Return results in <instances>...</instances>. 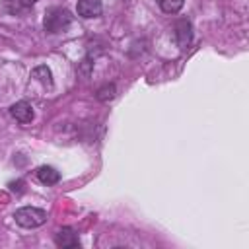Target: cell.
I'll return each mask as SVG.
<instances>
[{
  "mask_svg": "<svg viewBox=\"0 0 249 249\" xmlns=\"http://www.w3.org/2000/svg\"><path fill=\"white\" fill-rule=\"evenodd\" d=\"M70 23H72V14L66 8H58V6L49 8L47 14H45V19H43V25H45L47 33H60Z\"/></svg>",
  "mask_w": 249,
  "mask_h": 249,
  "instance_id": "cell-1",
  "label": "cell"
},
{
  "mask_svg": "<svg viewBox=\"0 0 249 249\" xmlns=\"http://www.w3.org/2000/svg\"><path fill=\"white\" fill-rule=\"evenodd\" d=\"M14 220L21 228H39L47 222V212L41 208H35V206H23V208L16 210Z\"/></svg>",
  "mask_w": 249,
  "mask_h": 249,
  "instance_id": "cell-2",
  "label": "cell"
},
{
  "mask_svg": "<svg viewBox=\"0 0 249 249\" xmlns=\"http://www.w3.org/2000/svg\"><path fill=\"white\" fill-rule=\"evenodd\" d=\"M10 113H12V117L18 121V123H31L33 121V107H31V103L29 101H18V103H14L12 107H10Z\"/></svg>",
  "mask_w": 249,
  "mask_h": 249,
  "instance_id": "cell-3",
  "label": "cell"
},
{
  "mask_svg": "<svg viewBox=\"0 0 249 249\" xmlns=\"http://www.w3.org/2000/svg\"><path fill=\"white\" fill-rule=\"evenodd\" d=\"M78 16L89 19V18H97L101 16V10H103V4L101 0H78Z\"/></svg>",
  "mask_w": 249,
  "mask_h": 249,
  "instance_id": "cell-4",
  "label": "cell"
},
{
  "mask_svg": "<svg viewBox=\"0 0 249 249\" xmlns=\"http://www.w3.org/2000/svg\"><path fill=\"white\" fill-rule=\"evenodd\" d=\"M175 37H177V43L179 47H187L193 39V27L187 19H179L177 25H175Z\"/></svg>",
  "mask_w": 249,
  "mask_h": 249,
  "instance_id": "cell-5",
  "label": "cell"
},
{
  "mask_svg": "<svg viewBox=\"0 0 249 249\" xmlns=\"http://www.w3.org/2000/svg\"><path fill=\"white\" fill-rule=\"evenodd\" d=\"M54 241H56L58 247H78V245H80L78 235H76L70 228H62V230H58L56 235H54Z\"/></svg>",
  "mask_w": 249,
  "mask_h": 249,
  "instance_id": "cell-6",
  "label": "cell"
},
{
  "mask_svg": "<svg viewBox=\"0 0 249 249\" xmlns=\"http://www.w3.org/2000/svg\"><path fill=\"white\" fill-rule=\"evenodd\" d=\"M37 177H39V181H41L43 185H54V183L60 181V173H58L54 167H51V165L39 167V169H37Z\"/></svg>",
  "mask_w": 249,
  "mask_h": 249,
  "instance_id": "cell-7",
  "label": "cell"
},
{
  "mask_svg": "<svg viewBox=\"0 0 249 249\" xmlns=\"http://www.w3.org/2000/svg\"><path fill=\"white\" fill-rule=\"evenodd\" d=\"M156 2L165 14H177L185 4V0H156Z\"/></svg>",
  "mask_w": 249,
  "mask_h": 249,
  "instance_id": "cell-8",
  "label": "cell"
},
{
  "mask_svg": "<svg viewBox=\"0 0 249 249\" xmlns=\"http://www.w3.org/2000/svg\"><path fill=\"white\" fill-rule=\"evenodd\" d=\"M33 78H37L43 86H53V74H51V70L47 68V66H37L35 70H33Z\"/></svg>",
  "mask_w": 249,
  "mask_h": 249,
  "instance_id": "cell-9",
  "label": "cell"
},
{
  "mask_svg": "<svg viewBox=\"0 0 249 249\" xmlns=\"http://www.w3.org/2000/svg\"><path fill=\"white\" fill-rule=\"evenodd\" d=\"M37 0H6V6L12 14H18V12H23L27 10L29 6H33Z\"/></svg>",
  "mask_w": 249,
  "mask_h": 249,
  "instance_id": "cell-10",
  "label": "cell"
},
{
  "mask_svg": "<svg viewBox=\"0 0 249 249\" xmlns=\"http://www.w3.org/2000/svg\"><path fill=\"white\" fill-rule=\"evenodd\" d=\"M113 97H115V86H105L97 91V99H101V101H107Z\"/></svg>",
  "mask_w": 249,
  "mask_h": 249,
  "instance_id": "cell-11",
  "label": "cell"
}]
</instances>
